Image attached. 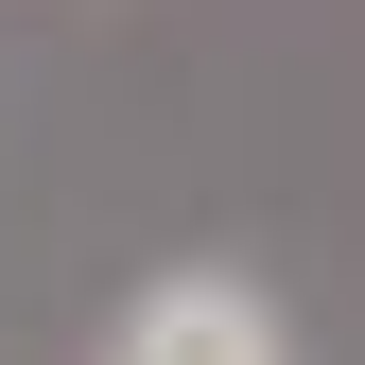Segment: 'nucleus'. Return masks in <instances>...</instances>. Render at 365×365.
Listing matches in <instances>:
<instances>
[{
  "mask_svg": "<svg viewBox=\"0 0 365 365\" xmlns=\"http://www.w3.org/2000/svg\"><path fill=\"white\" fill-rule=\"evenodd\" d=\"M105 365H296V331H279V296H261V279L174 261V279L122 296V348H105Z\"/></svg>",
  "mask_w": 365,
  "mask_h": 365,
  "instance_id": "1",
  "label": "nucleus"
}]
</instances>
